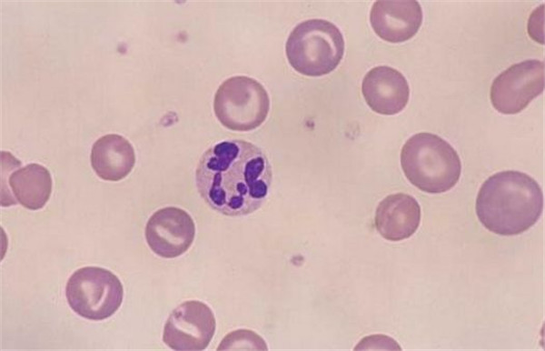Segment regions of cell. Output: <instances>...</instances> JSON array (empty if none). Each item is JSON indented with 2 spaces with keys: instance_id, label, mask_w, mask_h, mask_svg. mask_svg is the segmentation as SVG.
Returning <instances> with one entry per match:
<instances>
[{
  "instance_id": "11",
  "label": "cell",
  "mask_w": 545,
  "mask_h": 351,
  "mask_svg": "<svg viewBox=\"0 0 545 351\" xmlns=\"http://www.w3.org/2000/svg\"><path fill=\"white\" fill-rule=\"evenodd\" d=\"M421 22L422 9L417 1H377L370 13V23L374 32L391 43L411 38Z\"/></svg>"
},
{
  "instance_id": "15",
  "label": "cell",
  "mask_w": 545,
  "mask_h": 351,
  "mask_svg": "<svg viewBox=\"0 0 545 351\" xmlns=\"http://www.w3.org/2000/svg\"><path fill=\"white\" fill-rule=\"evenodd\" d=\"M226 349H261L266 350L264 340L257 334L249 330H237L228 335L221 341L218 350Z\"/></svg>"
},
{
  "instance_id": "12",
  "label": "cell",
  "mask_w": 545,
  "mask_h": 351,
  "mask_svg": "<svg viewBox=\"0 0 545 351\" xmlns=\"http://www.w3.org/2000/svg\"><path fill=\"white\" fill-rule=\"evenodd\" d=\"M420 222V205L413 196L407 194L389 195L376 208V229L389 241L396 242L409 238L416 232Z\"/></svg>"
},
{
  "instance_id": "13",
  "label": "cell",
  "mask_w": 545,
  "mask_h": 351,
  "mask_svg": "<svg viewBox=\"0 0 545 351\" xmlns=\"http://www.w3.org/2000/svg\"><path fill=\"white\" fill-rule=\"evenodd\" d=\"M91 165L95 174L107 181L124 178L134 166L135 154L131 143L117 134L98 138L91 150Z\"/></svg>"
},
{
  "instance_id": "1",
  "label": "cell",
  "mask_w": 545,
  "mask_h": 351,
  "mask_svg": "<svg viewBox=\"0 0 545 351\" xmlns=\"http://www.w3.org/2000/svg\"><path fill=\"white\" fill-rule=\"evenodd\" d=\"M272 177L264 152L239 139L225 140L207 149L195 173L198 192L206 204L229 216L259 209L267 198Z\"/></svg>"
},
{
  "instance_id": "10",
  "label": "cell",
  "mask_w": 545,
  "mask_h": 351,
  "mask_svg": "<svg viewBox=\"0 0 545 351\" xmlns=\"http://www.w3.org/2000/svg\"><path fill=\"white\" fill-rule=\"evenodd\" d=\"M362 92L374 112L388 115L403 110L410 96L406 78L400 71L387 65L373 67L364 75Z\"/></svg>"
},
{
  "instance_id": "14",
  "label": "cell",
  "mask_w": 545,
  "mask_h": 351,
  "mask_svg": "<svg viewBox=\"0 0 545 351\" xmlns=\"http://www.w3.org/2000/svg\"><path fill=\"white\" fill-rule=\"evenodd\" d=\"M8 184L14 196L24 207L37 210L45 206L52 193L49 170L39 164H28L12 173Z\"/></svg>"
},
{
  "instance_id": "2",
  "label": "cell",
  "mask_w": 545,
  "mask_h": 351,
  "mask_svg": "<svg viewBox=\"0 0 545 351\" xmlns=\"http://www.w3.org/2000/svg\"><path fill=\"white\" fill-rule=\"evenodd\" d=\"M475 208L486 229L500 236H516L530 229L540 217L543 194L529 175L501 171L483 182Z\"/></svg>"
},
{
  "instance_id": "6",
  "label": "cell",
  "mask_w": 545,
  "mask_h": 351,
  "mask_svg": "<svg viewBox=\"0 0 545 351\" xmlns=\"http://www.w3.org/2000/svg\"><path fill=\"white\" fill-rule=\"evenodd\" d=\"M270 109V98L265 88L255 79L232 76L218 87L213 110L219 122L234 131H250L260 126Z\"/></svg>"
},
{
  "instance_id": "7",
  "label": "cell",
  "mask_w": 545,
  "mask_h": 351,
  "mask_svg": "<svg viewBox=\"0 0 545 351\" xmlns=\"http://www.w3.org/2000/svg\"><path fill=\"white\" fill-rule=\"evenodd\" d=\"M544 89V63L530 59L510 65L490 86V101L501 114L522 111Z\"/></svg>"
},
{
  "instance_id": "5",
  "label": "cell",
  "mask_w": 545,
  "mask_h": 351,
  "mask_svg": "<svg viewBox=\"0 0 545 351\" xmlns=\"http://www.w3.org/2000/svg\"><path fill=\"white\" fill-rule=\"evenodd\" d=\"M65 297L78 316L93 321L112 316L121 306L124 288L110 270L84 266L74 271L65 286Z\"/></svg>"
},
{
  "instance_id": "8",
  "label": "cell",
  "mask_w": 545,
  "mask_h": 351,
  "mask_svg": "<svg viewBox=\"0 0 545 351\" xmlns=\"http://www.w3.org/2000/svg\"><path fill=\"white\" fill-rule=\"evenodd\" d=\"M215 317L203 302L185 301L168 316L163 332L164 343L173 350H203L215 332Z\"/></svg>"
},
{
  "instance_id": "3",
  "label": "cell",
  "mask_w": 545,
  "mask_h": 351,
  "mask_svg": "<svg viewBox=\"0 0 545 351\" xmlns=\"http://www.w3.org/2000/svg\"><path fill=\"white\" fill-rule=\"evenodd\" d=\"M406 178L420 190L444 193L459 181L461 163L456 150L444 139L421 132L411 136L401 152Z\"/></svg>"
},
{
  "instance_id": "9",
  "label": "cell",
  "mask_w": 545,
  "mask_h": 351,
  "mask_svg": "<svg viewBox=\"0 0 545 351\" xmlns=\"http://www.w3.org/2000/svg\"><path fill=\"white\" fill-rule=\"evenodd\" d=\"M144 236L150 249L164 258L185 253L195 236V225L183 209L167 206L155 211L148 219Z\"/></svg>"
},
{
  "instance_id": "4",
  "label": "cell",
  "mask_w": 545,
  "mask_h": 351,
  "mask_svg": "<svg viewBox=\"0 0 545 351\" xmlns=\"http://www.w3.org/2000/svg\"><path fill=\"white\" fill-rule=\"evenodd\" d=\"M290 65L307 76H322L333 71L344 54V39L340 29L324 19L299 23L285 45Z\"/></svg>"
}]
</instances>
